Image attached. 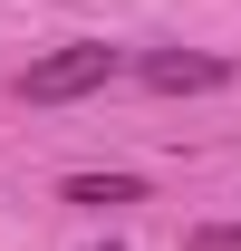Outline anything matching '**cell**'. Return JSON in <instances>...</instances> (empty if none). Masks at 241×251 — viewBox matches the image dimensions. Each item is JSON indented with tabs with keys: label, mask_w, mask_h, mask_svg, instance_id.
<instances>
[{
	"label": "cell",
	"mask_w": 241,
	"mask_h": 251,
	"mask_svg": "<svg viewBox=\"0 0 241 251\" xmlns=\"http://www.w3.org/2000/svg\"><path fill=\"white\" fill-rule=\"evenodd\" d=\"M116 68H125V49H106V39H68V49H48V58L20 68V97H29V106H68V97L116 87Z\"/></svg>",
	"instance_id": "6da1fadb"
},
{
	"label": "cell",
	"mask_w": 241,
	"mask_h": 251,
	"mask_svg": "<svg viewBox=\"0 0 241 251\" xmlns=\"http://www.w3.org/2000/svg\"><path fill=\"white\" fill-rule=\"evenodd\" d=\"M135 77H145V87H164V97H212L222 77H232V58H212V49H145V58H135Z\"/></svg>",
	"instance_id": "7a4b0ae2"
},
{
	"label": "cell",
	"mask_w": 241,
	"mask_h": 251,
	"mask_svg": "<svg viewBox=\"0 0 241 251\" xmlns=\"http://www.w3.org/2000/svg\"><path fill=\"white\" fill-rule=\"evenodd\" d=\"M68 203H87V213H116V203H145V174H68Z\"/></svg>",
	"instance_id": "3957f363"
},
{
	"label": "cell",
	"mask_w": 241,
	"mask_h": 251,
	"mask_svg": "<svg viewBox=\"0 0 241 251\" xmlns=\"http://www.w3.org/2000/svg\"><path fill=\"white\" fill-rule=\"evenodd\" d=\"M193 251H241V222H203V232H193Z\"/></svg>",
	"instance_id": "277c9868"
}]
</instances>
